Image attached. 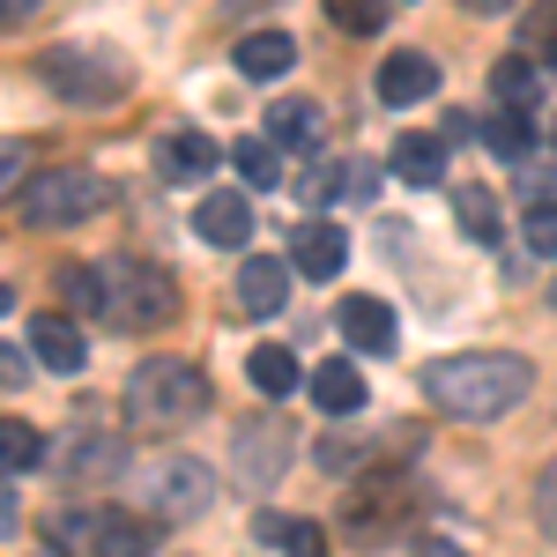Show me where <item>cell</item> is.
Wrapping results in <instances>:
<instances>
[{"label":"cell","instance_id":"obj_9","mask_svg":"<svg viewBox=\"0 0 557 557\" xmlns=\"http://www.w3.org/2000/svg\"><path fill=\"white\" fill-rule=\"evenodd\" d=\"M290 454H298V438H290V424H283V417H246V431L231 438L238 483H253V491L283 483V475H290Z\"/></svg>","mask_w":557,"mask_h":557},{"label":"cell","instance_id":"obj_7","mask_svg":"<svg viewBox=\"0 0 557 557\" xmlns=\"http://www.w3.org/2000/svg\"><path fill=\"white\" fill-rule=\"evenodd\" d=\"M409 446H417V424L364 431L357 417H343V431H327V438L312 446V461L327 475H364V469H394V454H409Z\"/></svg>","mask_w":557,"mask_h":557},{"label":"cell","instance_id":"obj_4","mask_svg":"<svg viewBox=\"0 0 557 557\" xmlns=\"http://www.w3.org/2000/svg\"><path fill=\"white\" fill-rule=\"evenodd\" d=\"M343 528L357 550H380L394 535H409L417 528V483L401 469H364V483H349L343 498Z\"/></svg>","mask_w":557,"mask_h":557},{"label":"cell","instance_id":"obj_20","mask_svg":"<svg viewBox=\"0 0 557 557\" xmlns=\"http://www.w3.org/2000/svg\"><path fill=\"white\" fill-rule=\"evenodd\" d=\"M386 164H394V178H409V186H438L446 178V141L438 134H401Z\"/></svg>","mask_w":557,"mask_h":557},{"label":"cell","instance_id":"obj_13","mask_svg":"<svg viewBox=\"0 0 557 557\" xmlns=\"http://www.w3.org/2000/svg\"><path fill=\"white\" fill-rule=\"evenodd\" d=\"M194 231H201L209 246H223V253H238V246L253 238V201H246L238 186H215V194H201V209H194Z\"/></svg>","mask_w":557,"mask_h":557},{"label":"cell","instance_id":"obj_37","mask_svg":"<svg viewBox=\"0 0 557 557\" xmlns=\"http://www.w3.org/2000/svg\"><path fill=\"white\" fill-rule=\"evenodd\" d=\"M535 520H543V535L557 543V461L543 469V483H535Z\"/></svg>","mask_w":557,"mask_h":557},{"label":"cell","instance_id":"obj_5","mask_svg":"<svg viewBox=\"0 0 557 557\" xmlns=\"http://www.w3.org/2000/svg\"><path fill=\"white\" fill-rule=\"evenodd\" d=\"M112 209V178L97 172H38L30 186H23V223L30 231H67V223H89V215Z\"/></svg>","mask_w":557,"mask_h":557},{"label":"cell","instance_id":"obj_12","mask_svg":"<svg viewBox=\"0 0 557 557\" xmlns=\"http://www.w3.org/2000/svg\"><path fill=\"white\" fill-rule=\"evenodd\" d=\"M52 461H60L67 483H112V475H127V446L112 431H75V438H60Z\"/></svg>","mask_w":557,"mask_h":557},{"label":"cell","instance_id":"obj_47","mask_svg":"<svg viewBox=\"0 0 557 557\" xmlns=\"http://www.w3.org/2000/svg\"><path fill=\"white\" fill-rule=\"evenodd\" d=\"M550 298H557V283H550Z\"/></svg>","mask_w":557,"mask_h":557},{"label":"cell","instance_id":"obj_19","mask_svg":"<svg viewBox=\"0 0 557 557\" xmlns=\"http://www.w3.org/2000/svg\"><path fill=\"white\" fill-rule=\"evenodd\" d=\"M290 60H298V45L283 38V30H253V38H238V75H246V83H283Z\"/></svg>","mask_w":557,"mask_h":557},{"label":"cell","instance_id":"obj_10","mask_svg":"<svg viewBox=\"0 0 557 557\" xmlns=\"http://www.w3.org/2000/svg\"><path fill=\"white\" fill-rule=\"evenodd\" d=\"M164 550V520L149 513H127V506H104L97 513V535H89V557H157Z\"/></svg>","mask_w":557,"mask_h":557},{"label":"cell","instance_id":"obj_39","mask_svg":"<svg viewBox=\"0 0 557 557\" xmlns=\"http://www.w3.org/2000/svg\"><path fill=\"white\" fill-rule=\"evenodd\" d=\"M23 528V498H15V483L0 475V535H15Z\"/></svg>","mask_w":557,"mask_h":557},{"label":"cell","instance_id":"obj_28","mask_svg":"<svg viewBox=\"0 0 557 557\" xmlns=\"http://www.w3.org/2000/svg\"><path fill=\"white\" fill-rule=\"evenodd\" d=\"M454 215H461V231H469L475 246H498V201H491L483 186H461V194H454Z\"/></svg>","mask_w":557,"mask_h":557},{"label":"cell","instance_id":"obj_27","mask_svg":"<svg viewBox=\"0 0 557 557\" xmlns=\"http://www.w3.org/2000/svg\"><path fill=\"white\" fill-rule=\"evenodd\" d=\"M60 298H67V312H83V320H104V275L97 268H60Z\"/></svg>","mask_w":557,"mask_h":557},{"label":"cell","instance_id":"obj_21","mask_svg":"<svg viewBox=\"0 0 557 557\" xmlns=\"http://www.w3.org/2000/svg\"><path fill=\"white\" fill-rule=\"evenodd\" d=\"M312 401H320L327 417H364V372L343 364V357L320 364V372H312Z\"/></svg>","mask_w":557,"mask_h":557},{"label":"cell","instance_id":"obj_15","mask_svg":"<svg viewBox=\"0 0 557 557\" xmlns=\"http://www.w3.org/2000/svg\"><path fill=\"white\" fill-rule=\"evenodd\" d=\"M238 305L253 312V320H275L283 305H290V268L268 253H246V268H238Z\"/></svg>","mask_w":557,"mask_h":557},{"label":"cell","instance_id":"obj_34","mask_svg":"<svg viewBox=\"0 0 557 557\" xmlns=\"http://www.w3.org/2000/svg\"><path fill=\"white\" fill-rule=\"evenodd\" d=\"M528 52H535L543 67H557V0H543V8L528 15Z\"/></svg>","mask_w":557,"mask_h":557},{"label":"cell","instance_id":"obj_35","mask_svg":"<svg viewBox=\"0 0 557 557\" xmlns=\"http://www.w3.org/2000/svg\"><path fill=\"white\" fill-rule=\"evenodd\" d=\"M30 149H23V141H0V194H23V186H30Z\"/></svg>","mask_w":557,"mask_h":557},{"label":"cell","instance_id":"obj_44","mask_svg":"<svg viewBox=\"0 0 557 557\" xmlns=\"http://www.w3.org/2000/svg\"><path fill=\"white\" fill-rule=\"evenodd\" d=\"M461 8H469V15H506L513 0H461Z\"/></svg>","mask_w":557,"mask_h":557},{"label":"cell","instance_id":"obj_23","mask_svg":"<svg viewBox=\"0 0 557 557\" xmlns=\"http://www.w3.org/2000/svg\"><path fill=\"white\" fill-rule=\"evenodd\" d=\"M246 372H253V386L268 394V401H283V394H290V386L305 380V372H298V357H290V349H275V343L246 349Z\"/></svg>","mask_w":557,"mask_h":557},{"label":"cell","instance_id":"obj_33","mask_svg":"<svg viewBox=\"0 0 557 557\" xmlns=\"http://www.w3.org/2000/svg\"><path fill=\"white\" fill-rule=\"evenodd\" d=\"M520 238H528V253H535V260H550L557 253V201H535L528 223H520Z\"/></svg>","mask_w":557,"mask_h":557},{"label":"cell","instance_id":"obj_6","mask_svg":"<svg viewBox=\"0 0 557 557\" xmlns=\"http://www.w3.org/2000/svg\"><path fill=\"white\" fill-rule=\"evenodd\" d=\"M38 83L52 97H67V104H112V97H127V60L120 52H83V45H60V52H45L38 60Z\"/></svg>","mask_w":557,"mask_h":557},{"label":"cell","instance_id":"obj_30","mask_svg":"<svg viewBox=\"0 0 557 557\" xmlns=\"http://www.w3.org/2000/svg\"><path fill=\"white\" fill-rule=\"evenodd\" d=\"M327 23L349 38H372V30H386V0H327Z\"/></svg>","mask_w":557,"mask_h":557},{"label":"cell","instance_id":"obj_11","mask_svg":"<svg viewBox=\"0 0 557 557\" xmlns=\"http://www.w3.org/2000/svg\"><path fill=\"white\" fill-rule=\"evenodd\" d=\"M349 260V238L343 223H327V215H305L298 231H290V268H298L305 283H335Z\"/></svg>","mask_w":557,"mask_h":557},{"label":"cell","instance_id":"obj_1","mask_svg":"<svg viewBox=\"0 0 557 557\" xmlns=\"http://www.w3.org/2000/svg\"><path fill=\"white\" fill-rule=\"evenodd\" d=\"M528 386H535V364L513 357V349H469V357H438L424 372V394L446 409V417H506L513 401H528Z\"/></svg>","mask_w":557,"mask_h":557},{"label":"cell","instance_id":"obj_26","mask_svg":"<svg viewBox=\"0 0 557 557\" xmlns=\"http://www.w3.org/2000/svg\"><path fill=\"white\" fill-rule=\"evenodd\" d=\"M483 141H491V149H498V157H506V164H520V157H528V149H535V120H528V112H513V104H506V112H498V120H483Z\"/></svg>","mask_w":557,"mask_h":557},{"label":"cell","instance_id":"obj_16","mask_svg":"<svg viewBox=\"0 0 557 557\" xmlns=\"http://www.w3.org/2000/svg\"><path fill=\"white\" fill-rule=\"evenodd\" d=\"M335 327H343V343L364 349V357H386V349H394V312H386L380 298H343Z\"/></svg>","mask_w":557,"mask_h":557},{"label":"cell","instance_id":"obj_36","mask_svg":"<svg viewBox=\"0 0 557 557\" xmlns=\"http://www.w3.org/2000/svg\"><path fill=\"white\" fill-rule=\"evenodd\" d=\"M290 186H298V201H305V209H320L327 194H343V172H335V164H312V172L290 178Z\"/></svg>","mask_w":557,"mask_h":557},{"label":"cell","instance_id":"obj_38","mask_svg":"<svg viewBox=\"0 0 557 557\" xmlns=\"http://www.w3.org/2000/svg\"><path fill=\"white\" fill-rule=\"evenodd\" d=\"M343 194H349V201H372V194H380V172H372V164H349V172H343Z\"/></svg>","mask_w":557,"mask_h":557},{"label":"cell","instance_id":"obj_32","mask_svg":"<svg viewBox=\"0 0 557 557\" xmlns=\"http://www.w3.org/2000/svg\"><path fill=\"white\" fill-rule=\"evenodd\" d=\"M89 535H97V513H52V550L60 557H89Z\"/></svg>","mask_w":557,"mask_h":557},{"label":"cell","instance_id":"obj_24","mask_svg":"<svg viewBox=\"0 0 557 557\" xmlns=\"http://www.w3.org/2000/svg\"><path fill=\"white\" fill-rule=\"evenodd\" d=\"M491 89H498V104L528 112V104L543 97V60H498V67H491Z\"/></svg>","mask_w":557,"mask_h":557},{"label":"cell","instance_id":"obj_22","mask_svg":"<svg viewBox=\"0 0 557 557\" xmlns=\"http://www.w3.org/2000/svg\"><path fill=\"white\" fill-rule=\"evenodd\" d=\"M157 172L164 178H209L215 172V141L209 134H172V141H164V149H157Z\"/></svg>","mask_w":557,"mask_h":557},{"label":"cell","instance_id":"obj_2","mask_svg":"<svg viewBox=\"0 0 557 557\" xmlns=\"http://www.w3.org/2000/svg\"><path fill=\"white\" fill-rule=\"evenodd\" d=\"M104 320L120 327V335H149V327H172L178 312V283L157 268V260L141 253H112L104 268Z\"/></svg>","mask_w":557,"mask_h":557},{"label":"cell","instance_id":"obj_25","mask_svg":"<svg viewBox=\"0 0 557 557\" xmlns=\"http://www.w3.org/2000/svg\"><path fill=\"white\" fill-rule=\"evenodd\" d=\"M260 535L275 543L283 557H327V535L312 528V520H283V513H268L260 520Z\"/></svg>","mask_w":557,"mask_h":557},{"label":"cell","instance_id":"obj_17","mask_svg":"<svg viewBox=\"0 0 557 557\" xmlns=\"http://www.w3.org/2000/svg\"><path fill=\"white\" fill-rule=\"evenodd\" d=\"M268 141L290 149V157H312V149H320V104H312V97H283V104H268Z\"/></svg>","mask_w":557,"mask_h":557},{"label":"cell","instance_id":"obj_43","mask_svg":"<svg viewBox=\"0 0 557 557\" xmlns=\"http://www.w3.org/2000/svg\"><path fill=\"white\" fill-rule=\"evenodd\" d=\"M409 557H461V550H454L446 535H417V550H409Z\"/></svg>","mask_w":557,"mask_h":557},{"label":"cell","instance_id":"obj_40","mask_svg":"<svg viewBox=\"0 0 557 557\" xmlns=\"http://www.w3.org/2000/svg\"><path fill=\"white\" fill-rule=\"evenodd\" d=\"M30 380V364H23V349H0V386H8V394H15V386Z\"/></svg>","mask_w":557,"mask_h":557},{"label":"cell","instance_id":"obj_46","mask_svg":"<svg viewBox=\"0 0 557 557\" xmlns=\"http://www.w3.org/2000/svg\"><path fill=\"white\" fill-rule=\"evenodd\" d=\"M550 141H557V120H550Z\"/></svg>","mask_w":557,"mask_h":557},{"label":"cell","instance_id":"obj_41","mask_svg":"<svg viewBox=\"0 0 557 557\" xmlns=\"http://www.w3.org/2000/svg\"><path fill=\"white\" fill-rule=\"evenodd\" d=\"M45 0H0V30H15V23H30Z\"/></svg>","mask_w":557,"mask_h":557},{"label":"cell","instance_id":"obj_31","mask_svg":"<svg viewBox=\"0 0 557 557\" xmlns=\"http://www.w3.org/2000/svg\"><path fill=\"white\" fill-rule=\"evenodd\" d=\"M231 164H238V178H246V194H253V186H283V178H275V141H268V134H260V141H238Z\"/></svg>","mask_w":557,"mask_h":557},{"label":"cell","instance_id":"obj_29","mask_svg":"<svg viewBox=\"0 0 557 557\" xmlns=\"http://www.w3.org/2000/svg\"><path fill=\"white\" fill-rule=\"evenodd\" d=\"M38 461H45V438L8 417V424H0V475H23V469H38Z\"/></svg>","mask_w":557,"mask_h":557},{"label":"cell","instance_id":"obj_8","mask_svg":"<svg viewBox=\"0 0 557 557\" xmlns=\"http://www.w3.org/2000/svg\"><path fill=\"white\" fill-rule=\"evenodd\" d=\"M215 498V475L194 461V454H164V461H149L141 469V506L157 520H186V513H209Z\"/></svg>","mask_w":557,"mask_h":557},{"label":"cell","instance_id":"obj_3","mask_svg":"<svg viewBox=\"0 0 557 557\" xmlns=\"http://www.w3.org/2000/svg\"><path fill=\"white\" fill-rule=\"evenodd\" d=\"M209 409V372L186 357H141L127 372V417L134 424H178Z\"/></svg>","mask_w":557,"mask_h":557},{"label":"cell","instance_id":"obj_45","mask_svg":"<svg viewBox=\"0 0 557 557\" xmlns=\"http://www.w3.org/2000/svg\"><path fill=\"white\" fill-rule=\"evenodd\" d=\"M8 305H15V298H8V283H0V320H8Z\"/></svg>","mask_w":557,"mask_h":557},{"label":"cell","instance_id":"obj_42","mask_svg":"<svg viewBox=\"0 0 557 557\" xmlns=\"http://www.w3.org/2000/svg\"><path fill=\"white\" fill-rule=\"evenodd\" d=\"M520 194H528V209H535V201H557V172H543V178H520Z\"/></svg>","mask_w":557,"mask_h":557},{"label":"cell","instance_id":"obj_14","mask_svg":"<svg viewBox=\"0 0 557 557\" xmlns=\"http://www.w3.org/2000/svg\"><path fill=\"white\" fill-rule=\"evenodd\" d=\"M30 357H38L45 372H60V380H75L89 364V343L75 320H60V312H45V320H30Z\"/></svg>","mask_w":557,"mask_h":557},{"label":"cell","instance_id":"obj_18","mask_svg":"<svg viewBox=\"0 0 557 557\" xmlns=\"http://www.w3.org/2000/svg\"><path fill=\"white\" fill-rule=\"evenodd\" d=\"M431 89H438V60H431V52H394V60L380 67L386 104H424Z\"/></svg>","mask_w":557,"mask_h":557}]
</instances>
